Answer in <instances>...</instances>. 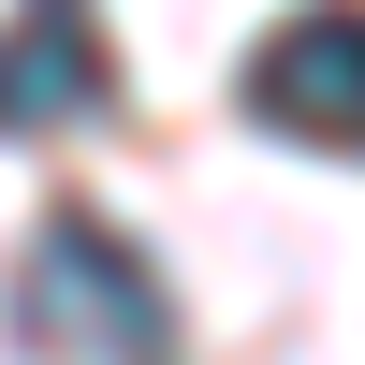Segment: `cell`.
Masks as SVG:
<instances>
[{
  "instance_id": "obj_2",
  "label": "cell",
  "mask_w": 365,
  "mask_h": 365,
  "mask_svg": "<svg viewBox=\"0 0 365 365\" xmlns=\"http://www.w3.org/2000/svg\"><path fill=\"white\" fill-rule=\"evenodd\" d=\"M249 117L292 146H365V0H307L249 44Z\"/></svg>"
},
{
  "instance_id": "obj_3",
  "label": "cell",
  "mask_w": 365,
  "mask_h": 365,
  "mask_svg": "<svg viewBox=\"0 0 365 365\" xmlns=\"http://www.w3.org/2000/svg\"><path fill=\"white\" fill-rule=\"evenodd\" d=\"M103 29L73 15V0H29L15 29H0V132H73L88 103H103Z\"/></svg>"
},
{
  "instance_id": "obj_1",
  "label": "cell",
  "mask_w": 365,
  "mask_h": 365,
  "mask_svg": "<svg viewBox=\"0 0 365 365\" xmlns=\"http://www.w3.org/2000/svg\"><path fill=\"white\" fill-rule=\"evenodd\" d=\"M15 336L44 365H175V307H161V263L132 249L117 220L58 205L15 263Z\"/></svg>"
}]
</instances>
